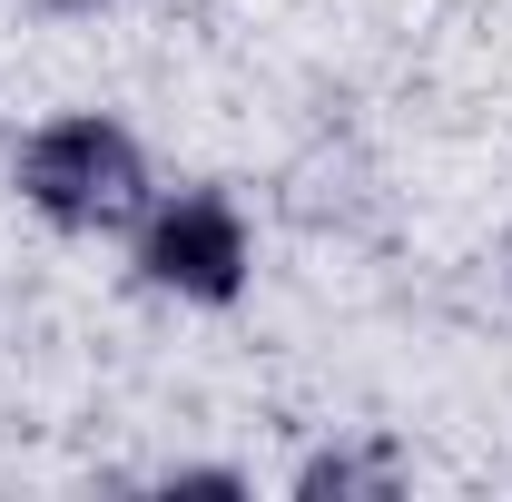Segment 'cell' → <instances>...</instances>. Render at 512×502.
<instances>
[{
  "instance_id": "obj_1",
  "label": "cell",
  "mask_w": 512,
  "mask_h": 502,
  "mask_svg": "<svg viewBox=\"0 0 512 502\" xmlns=\"http://www.w3.org/2000/svg\"><path fill=\"white\" fill-rule=\"evenodd\" d=\"M10 188L30 197L60 237H119V227L148 217L158 178H148V148H138L109 109H69V119H50V128L20 138Z\"/></svg>"
},
{
  "instance_id": "obj_2",
  "label": "cell",
  "mask_w": 512,
  "mask_h": 502,
  "mask_svg": "<svg viewBox=\"0 0 512 502\" xmlns=\"http://www.w3.org/2000/svg\"><path fill=\"white\" fill-rule=\"evenodd\" d=\"M138 276L178 306H237L256 276V227L227 188H178L148 197L138 217Z\"/></svg>"
},
{
  "instance_id": "obj_3",
  "label": "cell",
  "mask_w": 512,
  "mask_h": 502,
  "mask_svg": "<svg viewBox=\"0 0 512 502\" xmlns=\"http://www.w3.org/2000/svg\"><path fill=\"white\" fill-rule=\"evenodd\" d=\"M296 493L306 502H345V493H404V463H394V453H384V443H335V453H306V463H296Z\"/></svg>"
},
{
  "instance_id": "obj_4",
  "label": "cell",
  "mask_w": 512,
  "mask_h": 502,
  "mask_svg": "<svg viewBox=\"0 0 512 502\" xmlns=\"http://www.w3.org/2000/svg\"><path fill=\"white\" fill-rule=\"evenodd\" d=\"M168 493H247V473H237V463H178Z\"/></svg>"
},
{
  "instance_id": "obj_5",
  "label": "cell",
  "mask_w": 512,
  "mask_h": 502,
  "mask_svg": "<svg viewBox=\"0 0 512 502\" xmlns=\"http://www.w3.org/2000/svg\"><path fill=\"white\" fill-rule=\"evenodd\" d=\"M40 10H60V20H79V10H109V0H40Z\"/></svg>"
}]
</instances>
